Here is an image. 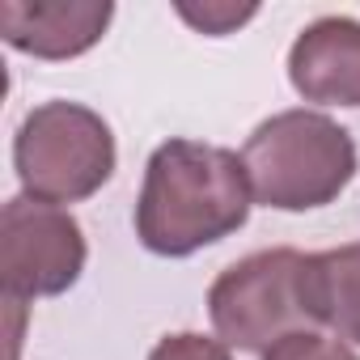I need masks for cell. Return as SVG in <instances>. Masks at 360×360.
Masks as SVG:
<instances>
[{
    "label": "cell",
    "mask_w": 360,
    "mask_h": 360,
    "mask_svg": "<svg viewBox=\"0 0 360 360\" xmlns=\"http://www.w3.org/2000/svg\"><path fill=\"white\" fill-rule=\"evenodd\" d=\"M250 204V178L238 153L200 140H165L144 165L136 238L161 259H187L238 233Z\"/></svg>",
    "instance_id": "cell-1"
},
{
    "label": "cell",
    "mask_w": 360,
    "mask_h": 360,
    "mask_svg": "<svg viewBox=\"0 0 360 360\" xmlns=\"http://www.w3.org/2000/svg\"><path fill=\"white\" fill-rule=\"evenodd\" d=\"M242 165L250 178V195L263 208L309 212L330 200L356 178V140L322 110H280L263 119L246 148Z\"/></svg>",
    "instance_id": "cell-2"
},
{
    "label": "cell",
    "mask_w": 360,
    "mask_h": 360,
    "mask_svg": "<svg viewBox=\"0 0 360 360\" xmlns=\"http://www.w3.org/2000/svg\"><path fill=\"white\" fill-rule=\"evenodd\" d=\"M208 314L225 347L267 356L276 343L314 330L309 297V255L301 250H259L225 267L208 288Z\"/></svg>",
    "instance_id": "cell-3"
},
{
    "label": "cell",
    "mask_w": 360,
    "mask_h": 360,
    "mask_svg": "<svg viewBox=\"0 0 360 360\" xmlns=\"http://www.w3.org/2000/svg\"><path fill=\"white\" fill-rule=\"evenodd\" d=\"M115 136L110 123L81 102H43L34 106L13 140V165L22 191L43 204H77L102 191L115 174Z\"/></svg>",
    "instance_id": "cell-4"
},
{
    "label": "cell",
    "mask_w": 360,
    "mask_h": 360,
    "mask_svg": "<svg viewBox=\"0 0 360 360\" xmlns=\"http://www.w3.org/2000/svg\"><path fill=\"white\" fill-rule=\"evenodd\" d=\"M85 233L72 212L13 195L0 212V280L9 301L60 297L85 271Z\"/></svg>",
    "instance_id": "cell-5"
},
{
    "label": "cell",
    "mask_w": 360,
    "mask_h": 360,
    "mask_svg": "<svg viewBox=\"0 0 360 360\" xmlns=\"http://www.w3.org/2000/svg\"><path fill=\"white\" fill-rule=\"evenodd\" d=\"M115 18L110 0H5L0 34L34 60H72L102 43Z\"/></svg>",
    "instance_id": "cell-6"
},
{
    "label": "cell",
    "mask_w": 360,
    "mask_h": 360,
    "mask_svg": "<svg viewBox=\"0 0 360 360\" xmlns=\"http://www.w3.org/2000/svg\"><path fill=\"white\" fill-rule=\"evenodd\" d=\"M288 81L305 102L360 106V22H309L288 51Z\"/></svg>",
    "instance_id": "cell-7"
},
{
    "label": "cell",
    "mask_w": 360,
    "mask_h": 360,
    "mask_svg": "<svg viewBox=\"0 0 360 360\" xmlns=\"http://www.w3.org/2000/svg\"><path fill=\"white\" fill-rule=\"evenodd\" d=\"M309 297L318 326L360 343V242L309 255Z\"/></svg>",
    "instance_id": "cell-8"
},
{
    "label": "cell",
    "mask_w": 360,
    "mask_h": 360,
    "mask_svg": "<svg viewBox=\"0 0 360 360\" xmlns=\"http://www.w3.org/2000/svg\"><path fill=\"white\" fill-rule=\"evenodd\" d=\"M174 9H178L183 22H191L200 34H212V39L233 34L238 26H246L259 13V5H229V0H204V5H187V0H178Z\"/></svg>",
    "instance_id": "cell-9"
},
{
    "label": "cell",
    "mask_w": 360,
    "mask_h": 360,
    "mask_svg": "<svg viewBox=\"0 0 360 360\" xmlns=\"http://www.w3.org/2000/svg\"><path fill=\"white\" fill-rule=\"evenodd\" d=\"M263 360H360L343 339H326L318 330H301L284 343H276Z\"/></svg>",
    "instance_id": "cell-10"
},
{
    "label": "cell",
    "mask_w": 360,
    "mask_h": 360,
    "mask_svg": "<svg viewBox=\"0 0 360 360\" xmlns=\"http://www.w3.org/2000/svg\"><path fill=\"white\" fill-rule=\"evenodd\" d=\"M148 360H233V352L221 343V339H208V335H195V330H178V335H165Z\"/></svg>",
    "instance_id": "cell-11"
}]
</instances>
